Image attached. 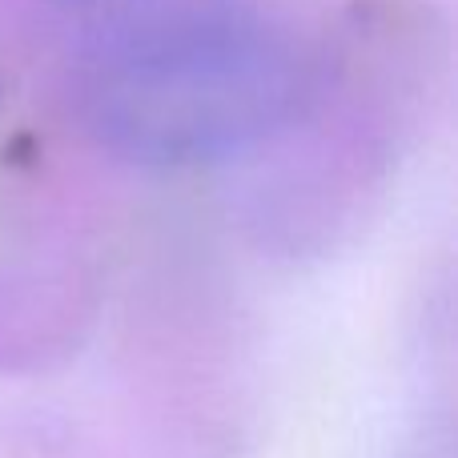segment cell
<instances>
[{
  "instance_id": "1",
  "label": "cell",
  "mask_w": 458,
  "mask_h": 458,
  "mask_svg": "<svg viewBox=\"0 0 458 458\" xmlns=\"http://www.w3.org/2000/svg\"><path fill=\"white\" fill-rule=\"evenodd\" d=\"M301 64L253 13L81 61L97 141L141 169H198L253 149L290 121Z\"/></svg>"
},
{
  "instance_id": "2",
  "label": "cell",
  "mask_w": 458,
  "mask_h": 458,
  "mask_svg": "<svg viewBox=\"0 0 458 458\" xmlns=\"http://www.w3.org/2000/svg\"><path fill=\"white\" fill-rule=\"evenodd\" d=\"M81 48V61L165 40L201 24L250 13L245 0H56Z\"/></svg>"
}]
</instances>
